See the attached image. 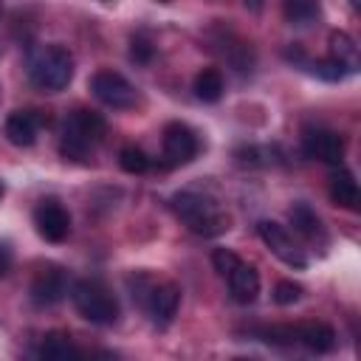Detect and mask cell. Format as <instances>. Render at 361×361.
I'll return each mask as SVG.
<instances>
[{
	"instance_id": "6da1fadb",
	"label": "cell",
	"mask_w": 361,
	"mask_h": 361,
	"mask_svg": "<svg viewBox=\"0 0 361 361\" xmlns=\"http://www.w3.org/2000/svg\"><path fill=\"white\" fill-rule=\"evenodd\" d=\"M102 135H104V121L90 110H76L62 124L59 152L71 161H82L102 141Z\"/></svg>"
},
{
	"instance_id": "7a4b0ae2",
	"label": "cell",
	"mask_w": 361,
	"mask_h": 361,
	"mask_svg": "<svg viewBox=\"0 0 361 361\" xmlns=\"http://www.w3.org/2000/svg\"><path fill=\"white\" fill-rule=\"evenodd\" d=\"M172 209L189 226V231H195L200 237H214L223 228H228L226 226V217L220 214V209L209 197H203V195L180 192V195L172 197Z\"/></svg>"
},
{
	"instance_id": "3957f363",
	"label": "cell",
	"mask_w": 361,
	"mask_h": 361,
	"mask_svg": "<svg viewBox=\"0 0 361 361\" xmlns=\"http://www.w3.org/2000/svg\"><path fill=\"white\" fill-rule=\"evenodd\" d=\"M73 307L79 310L82 319L93 324H113L118 319V302L116 296L96 279H79L71 288Z\"/></svg>"
},
{
	"instance_id": "277c9868",
	"label": "cell",
	"mask_w": 361,
	"mask_h": 361,
	"mask_svg": "<svg viewBox=\"0 0 361 361\" xmlns=\"http://www.w3.org/2000/svg\"><path fill=\"white\" fill-rule=\"evenodd\" d=\"M73 79V56L65 45H48L45 51H39L31 62V82L39 90L56 93L62 87H68Z\"/></svg>"
},
{
	"instance_id": "5b68a950",
	"label": "cell",
	"mask_w": 361,
	"mask_h": 361,
	"mask_svg": "<svg viewBox=\"0 0 361 361\" xmlns=\"http://www.w3.org/2000/svg\"><path fill=\"white\" fill-rule=\"evenodd\" d=\"M90 90L102 104L113 110H124L135 104V87L116 71H96L90 76Z\"/></svg>"
},
{
	"instance_id": "8992f818",
	"label": "cell",
	"mask_w": 361,
	"mask_h": 361,
	"mask_svg": "<svg viewBox=\"0 0 361 361\" xmlns=\"http://www.w3.org/2000/svg\"><path fill=\"white\" fill-rule=\"evenodd\" d=\"M257 231H259V240L268 245V251H271L274 257H279L285 265H290V268H305V265H307L302 248L293 243V237H290V231H288L285 226H279V223H274V220H262V223L257 226Z\"/></svg>"
},
{
	"instance_id": "52a82bcc",
	"label": "cell",
	"mask_w": 361,
	"mask_h": 361,
	"mask_svg": "<svg viewBox=\"0 0 361 361\" xmlns=\"http://www.w3.org/2000/svg\"><path fill=\"white\" fill-rule=\"evenodd\" d=\"M161 147H164V158L169 166H180V164H189L195 155H197V135L180 124V121H169L164 127V135H161Z\"/></svg>"
},
{
	"instance_id": "ba28073f",
	"label": "cell",
	"mask_w": 361,
	"mask_h": 361,
	"mask_svg": "<svg viewBox=\"0 0 361 361\" xmlns=\"http://www.w3.org/2000/svg\"><path fill=\"white\" fill-rule=\"evenodd\" d=\"M302 149H305L307 158H316V161L330 164V166H338L341 158H344V141H341V135L333 133V130H322V127L305 130Z\"/></svg>"
},
{
	"instance_id": "9c48e42d",
	"label": "cell",
	"mask_w": 361,
	"mask_h": 361,
	"mask_svg": "<svg viewBox=\"0 0 361 361\" xmlns=\"http://www.w3.org/2000/svg\"><path fill=\"white\" fill-rule=\"evenodd\" d=\"M34 226L42 240L48 243H62L71 231V214L56 203V200H42L34 209Z\"/></svg>"
},
{
	"instance_id": "30bf717a",
	"label": "cell",
	"mask_w": 361,
	"mask_h": 361,
	"mask_svg": "<svg viewBox=\"0 0 361 361\" xmlns=\"http://www.w3.org/2000/svg\"><path fill=\"white\" fill-rule=\"evenodd\" d=\"M178 302H180V290L169 282H161V285H152L147 293H144V307L149 313V319L164 327L172 322L175 310H178Z\"/></svg>"
},
{
	"instance_id": "8fae6325",
	"label": "cell",
	"mask_w": 361,
	"mask_h": 361,
	"mask_svg": "<svg viewBox=\"0 0 361 361\" xmlns=\"http://www.w3.org/2000/svg\"><path fill=\"white\" fill-rule=\"evenodd\" d=\"M68 290V282H65V274L56 268V265H48L42 268L34 282H31V299L39 305V307H48V305H56Z\"/></svg>"
},
{
	"instance_id": "7c38bea8",
	"label": "cell",
	"mask_w": 361,
	"mask_h": 361,
	"mask_svg": "<svg viewBox=\"0 0 361 361\" xmlns=\"http://www.w3.org/2000/svg\"><path fill=\"white\" fill-rule=\"evenodd\" d=\"M226 282H228L231 299L240 302V305H251L257 299V293H259V274L251 265H245L243 259L226 274Z\"/></svg>"
},
{
	"instance_id": "4fadbf2b",
	"label": "cell",
	"mask_w": 361,
	"mask_h": 361,
	"mask_svg": "<svg viewBox=\"0 0 361 361\" xmlns=\"http://www.w3.org/2000/svg\"><path fill=\"white\" fill-rule=\"evenodd\" d=\"M37 130H39V116L34 110H14L6 118V138L14 147H31L37 141Z\"/></svg>"
},
{
	"instance_id": "5bb4252c",
	"label": "cell",
	"mask_w": 361,
	"mask_h": 361,
	"mask_svg": "<svg viewBox=\"0 0 361 361\" xmlns=\"http://www.w3.org/2000/svg\"><path fill=\"white\" fill-rule=\"evenodd\" d=\"M293 338L302 341L313 353H330L336 347V330L324 322H305V324L293 327Z\"/></svg>"
},
{
	"instance_id": "9a60e30c",
	"label": "cell",
	"mask_w": 361,
	"mask_h": 361,
	"mask_svg": "<svg viewBox=\"0 0 361 361\" xmlns=\"http://www.w3.org/2000/svg\"><path fill=\"white\" fill-rule=\"evenodd\" d=\"M290 226H293L307 243H319V245L327 243V231H324L319 214H316L307 203H293V206H290Z\"/></svg>"
},
{
	"instance_id": "2e32d148",
	"label": "cell",
	"mask_w": 361,
	"mask_h": 361,
	"mask_svg": "<svg viewBox=\"0 0 361 361\" xmlns=\"http://www.w3.org/2000/svg\"><path fill=\"white\" fill-rule=\"evenodd\" d=\"M330 200L341 209H355L358 206V183H355L353 172L336 169L330 175Z\"/></svg>"
},
{
	"instance_id": "e0dca14e",
	"label": "cell",
	"mask_w": 361,
	"mask_h": 361,
	"mask_svg": "<svg viewBox=\"0 0 361 361\" xmlns=\"http://www.w3.org/2000/svg\"><path fill=\"white\" fill-rule=\"evenodd\" d=\"M37 353H39V358H48V361H73V358L82 355V350L65 333H48L39 341V350Z\"/></svg>"
},
{
	"instance_id": "ac0fdd59",
	"label": "cell",
	"mask_w": 361,
	"mask_h": 361,
	"mask_svg": "<svg viewBox=\"0 0 361 361\" xmlns=\"http://www.w3.org/2000/svg\"><path fill=\"white\" fill-rule=\"evenodd\" d=\"M330 56L338 59L350 73L358 68V48L353 42V37L344 34V31H333L330 34Z\"/></svg>"
},
{
	"instance_id": "d6986e66",
	"label": "cell",
	"mask_w": 361,
	"mask_h": 361,
	"mask_svg": "<svg viewBox=\"0 0 361 361\" xmlns=\"http://www.w3.org/2000/svg\"><path fill=\"white\" fill-rule=\"evenodd\" d=\"M195 96L200 102H217L223 96V73L217 68H203L195 76Z\"/></svg>"
},
{
	"instance_id": "ffe728a7",
	"label": "cell",
	"mask_w": 361,
	"mask_h": 361,
	"mask_svg": "<svg viewBox=\"0 0 361 361\" xmlns=\"http://www.w3.org/2000/svg\"><path fill=\"white\" fill-rule=\"evenodd\" d=\"M285 17L290 25H310L319 17V0H285Z\"/></svg>"
},
{
	"instance_id": "44dd1931",
	"label": "cell",
	"mask_w": 361,
	"mask_h": 361,
	"mask_svg": "<svg viewBox=\"0 0 361 361\" xmlns=\"http://www.w3.org/2000/svg\"><path fill=\"white\" fill-rule=\"evenodd\" d=\"M118 164H121V169L130 172V175H141V172L149 169V158H147L138 147H124V149L118 152Z\"/></svg>"
},
{
	"instance_id": "7402d4cb",
	"label": "cell",
	"mask_w": 361,
	"mask_h": 361,
	"mask_svg": "<svg viewBox=\"0 0 361 361\" xmlns=\"http://www.w3.org/2000/svg\"><path fill=\"white\" fill-rule=\"evenodd\" d=\"M313 73H316V76H322V79H327V82H338V79H344L350 71H347L338 59H333V56H330V59L316 62V65H313Z\"/></svg>"
},
{
	"instance_id": "603a6c76",
	"label": "cell",
	"mask_w": 361,
	"mask_h": 361,
	"mask_svg": "<svg viewBox=\"0 0 361 361\" xmlns=\"http://www.w3.org/2000/svg\"><path fill=\"white\" fill-rule=\"evenodd\" d=\"M299 296H302V288H299L296 282H290V279H282V282H276V288H274V302H276V305H293Z\"/></svg>"
},
{
	"instance_id": "cb8c5ba5",
	"label": "cell",
	"mask_w": 361,
	"mask_h": 361,
	"mask_svg": "<svg viewBox=\"0 0 361 361\" xmlns=\"http://www.w3.org/2000/svg\"><path fill=\"white\" fill-rule=\"evenodd\" d=\"M212 262H214V271H217L220 276H226V274L240 262V257H237L234 251H228V248H217V251L212 254Z\"/></svg>"
},
{
	"instance_id": "d4e9b609",
	"label": "cell",
	"mask_w": 361,
	"mask_h": 361,
	"mask_svg": "<svg viewBox=\"0 0 361 361\" xmlns=\"http://www.w3.org/2000/svg\"><path fill=\"white\" fill-rule=\"evenodd\" d=\"M130 56H133L135 62H147V59L152 56V45H149L144 37H135V39L130 42Z\"/></svg>"
},
{
	"instance_id": "484cf974",
	"label": "cell",
	"mask_w": 361,
	"mask_h": 361,
	"mask_svg": "<svg viewBox=\"0 0 361 361\" xmlns=\"http://www.w3.org/2000/svg\"><path fill=\"white\" fill-rule=\"evenodd\" d=\"M11 268V248L6 243H0V276H6Z\"/></svg>"
},
{
	"instance_id": "4316f807",
	"label": "cell",
	"mask_w": 361,
	"mask_h": 361,
	"mask_svg": "<svg viewBox=\"0 0 361 361\" xmlns=\"http://www.w3.org/2000/svg\"><path fill=\"white\" fill-rule=\"evenodd\" d=\"M245 6H251V8H259V6H262V0H245Z\"/></svg>"
},
{
	"instance_id": "83f0119b",
	"label": "cell",
	"mask_w": 361,
	"mask_h": 361,
	"mask_svg": "<svg viewBox=\"0 0 361 361\" xmlns=\"http://www.w3.org/2000/svg\"><path fill=\"white\" fill-rule=\"evenodd\" d=\"M350 6H353V8H355V11H358V0H350Z\"/></svg>"
},
{
	"instance_id": "f1b7e54d",
	"label": "cell",
	"mask_w": 361,
	"mask_h": 361,
	"mask_svg": "<svg viewBox=\"0 0 361 361\" xmlns=\"http://www.w3.org/2000/svg\"><path fill=\"white\" fill-rule=\"evenodd\" d=\"M0 197H3V183H0Z\"/></svg>"
},
{
	"instance_id": "f546056e",
	"label": "cell",
	"mask_w": 361,
	"mask_h": 361,
	"mask_svg": "<svg viewBox=\"0 0 361 361\" xmlns=\"http://www.w3.org/2000/svg\"><path fill=\"white\" fill-rule=\"evenodd\" d=\"M161 3H169V0H161Z\"/></svg>"
}]
</instances>
